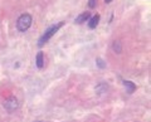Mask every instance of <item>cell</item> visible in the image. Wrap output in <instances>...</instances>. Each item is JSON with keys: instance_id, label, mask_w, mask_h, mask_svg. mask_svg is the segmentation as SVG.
<instances>
[{"instance_id": "11", "label": "cell", "mask_w": 151, "mask_h": 122, "mask_svg": "<svg viewBox=\"0 0 151 122\" xmlns=\"http://www.w3.org/2000/svg\"><path fill=\"white\" fill-rule=\"evenodd\" d=\"M105 1H106V3L108 4V3H111V1H112V0H105Z\"/></svg>"}, {"instance_id": "6", "label": "cell", "mask_w": 151, "mask_h": 122, "mask_svg": "<svg viewBox=\"0 0 151 122\" xmlns=\"http://www.w3.org/2000/svg\"><path fill=\"white\" fill-rule=\"evenodd\" d=\"M35 64H37L38 68H43L44 67V54H43V52H39V53L37 54Z\"/></svg>"}, {"instance_id": "9", "label": "cell", "mask_w": 151, "mask_h": 122, "mask_svg": "<svg viewBox=\"0 0 151 122\" xmlns=\"http://www.w3.org/2000/svg\"><path fill=\"white\" fill-rule=\"evenodd\" d=\"M97 65L100 68H105L106 67V63H103V60L101 58H97Z\"/></svg>"}, {"instance_id": "7", "label": "cell", "mask_w": 151, "mask_h": 122, "mask_svg": "<svg viewBox=\"0 0 151 122\" xmlns=\"http://www.w3.org/2000/svg\"><path fill=\"white\" fill-rule=\"evenodd\" d=\"M124 86L126 87V90H127V92H129V93H132V92L136 90V86L131 81H125L124 82Z\"/></svg>"}, {"instance_id": "4", "label": "cell", "mask_w": 151, "mask_h": 122, "mask_svg": "<svg viewBox=\"0 0 151 122\" xmlns=\"http://www.w3.org/2000/svg\"><path fill=\"white\" fill-rule=\"evenodd\" d=\"M89 18H91V14H89V11H84L79 17L76 18V23H77V24H82V23H84V22H88Z\"/></svg>"}, {"instance_id": "10", "label": "cell", "mask_w": 151, "mask_h": 122, "mask_svg": "<svg viewBox=\"0 0 151 122\" xmlns=\"http://www.w3.org/2000/svg\"><path fill=\"white\" fill-rule=\"evenodd\" d=\"M96 3H97V0H89L88 6L89 8H94V6H96Z\"/></svg>"}, {"instance_id": "2", "label": "cell", "mask_w": 151, "mask_h": 122, "mask_svg": "<svg viewBox=\"0 0 151 122\" xmlns=\"http://www.w3.org/2000/svg\"><path fill=\"white\" fill-rule=\"evenodd\" d=\"M32 22H33V19H32V17L29 15V14H23V15H20L18 22H17L18 30L19 32H27L30 28Z\"/></svg>"}, {"instance_id": "8", "label": "cell", "mask_w": 151, "mask_h": 122, "mask_svg": "<svg viewBox=\"0 0 151 122\" xmlns=\"http://www.w3.org/2000/svg\"><path fill=\"white\" fill-rule=\"evenodd\" d=\"M112 49L115 50V53H121L122 50V45H121V42L120 40H115L112 44Z\"/></svg>"}, {"instance_id": "3", "label": "cell", "mask_w": 151, "mask_h": 122, "mask_svg": "<svg viewBox=\"0 0 151 122\" xmlns=\"http://www.w3.org/2000/svg\"><path fill=\"white\" fill-rule=\"evenodd\" d=\"M4 107H5V110H8L9 112H13L19 107V102L15 97H9L8 100H5V102H4Z\"/></svg>"}, {"instance_id": "5", "label": "cell", "mask_w": 151, "mask_h": 122, "mask_svg": "<svg viewBox=\"0 0 151 122\" xmlns=\"http://www.w3.org/2000/svg\"><path fill=\"white\" fill-rule=\"evenodd\" d=\"M98 23H100V15L96 14V15H93L92 18L88 19V27L91 28V29H94V28L98 25Z\"/></svg>"}, {"instance_id": "1", "label": "cell", "mask_w": 151, "mask_h": 122, "mask_svg": "<svg viewBox=\"0 0 151 122\" xmlns=\"http://www.w3.org/2000/svg\"><path fill=\"white\" fill-rule=\"evenodd\" d=\"M62 25H63V23H58L57 25H52V27H49L48 29L45 30L44 34L40 37V39H39V43H38V45H39V47L44 45V44L47 43V42H48V40L52 38V37H53V35L55 34V33L59 30V28L62 27Z\"/></svg>"}]
</instances>
